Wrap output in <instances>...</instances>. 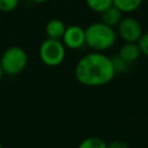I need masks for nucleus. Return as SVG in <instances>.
Instances as JSON below:
<instances>
[{
    "label": "nucleus",
    "mask_w": 148,
    "mask_h": 148,
    "mask_svg": "<svg viewBox=\"0 0 148 148\" xmlns=\"http://www.w3.org/2000/svg\"><path fill=\"white\" fill-rule=\"evenodd\" d=\"M118 56L124 61H126L128 65H131V64L135 62L140 58L141 51H140V47H139L138 43H128V42H125V44L119 49Z\"/></svg>",
    "instance_id": "obj_7"
},
{
    "label": "nucleus",
    "mask_w": 148,
    "mask_h": 148,
    "mask_svg": "<svg viewBox=\"0 0 148 148\" xmlns=\"http://www.w3.org/2000/svg\"><path fill=\"white\" fill-rule=\"evenodd\" d=\"M106 148H130V147L123 140H113V141L106 143Z\"/></svg>",
    "instance_id": "obj_16"
},
{
    "label": "nucleus",
    "mask_w": 148,
    "mask_h": 148,
    "mask_svg": "<svg viewBox=\"0 0 148 148\" xmlns=\"http://www.w3.org/2000/svg\"><path fill=\"white\" fill-rule=\"evenodd\" d=\"M136 43L140 47L141 54H145L146 57H148V31L143 32Z\"/></svg>",
    "instance_id": "obj_15"
},
{
    "label": "nucleus",
    "mask_w": 148,
    "mask_h": 148,
    "mask_svg": "<svg viewBox=\"0 0 148 148\" xmlns=\"http://www.w3.org/2000/svg\"><path fill=\"white\" fill-rule=\"evenodd\" d=\"M65 24L59 18H52L50 20L46 25H45V34L47 38H52V39H60L64 36L65 32Z\"/></svg>",
    "instance_id": "obj_9"
},
{
    "label": "nucleus",
    "mask_w": 148,
    "mask_h": 148,
    "mask_svg": "<svg viewBox=\"0 0 148 148\" xmlns=\"http://www.w3.org/2000/svg\"><path fill=\"white\" fill-rule=\"evenodd\" d=\"M112 2L123 13H132L140 8L143 0H112Z\"/></svg>",
    "instance_id": "obj_10"
},
{
    "label": "nucleus",
    "mask_w": 148,
    "mask_h": 148,
    "mask_svg": "<svg viewBox=\"0 0 148 148\" xmlns=\"http://www.w3.org/2000/svg\"><path fill=\"white\" fill-rule=\"evenodd\" d=\"M86 3L89 9L99 14L104 12L106 8H109L111 5H113L112 0H86Z\"/></svg>",
    "instance_id": "obj_11"
},
{
    "label": "nucleus",
    "mask_w": 148,
    "mask_h": 148,
    "mask_svg": "<svg viewBox=\"0 0 148 148\" xmlns=\"http://www.w3.org/2000/svg\"><path fill=\"white\" fill-rule=\"evenodd\" d=\"M101 18H102L101 22H103L104 24L111 28H114L123 18V12L119 10L114 5H111L109 8H106L104 12L101 13Z\"/></svg>",
    "instance_id": "obj_8"
},
{
    "label": "nucleus",
    "mask_w": 148,
    "mask_h": 148,
    "mask_svg": "<svg viewBox=\"0 0 148 148\" xmlns=\"http://www.w3.org/2000/svg\"><path fill=\"white\" fill-rule=\"evenodd\" d=\"M117 31L123 40L128 43H136L143 34L141 23L133 16H125L117 25Z\"/></svg>",
    "instance_id": "obj_5"
},
{
    "label": "nucleus",
    "mask_w": 148,
    "mask_h": 148,
    "mask_svg": "<svg viewBox=\"0 0 148 148\" xmlns=\"http://www.w3.org/2000/svg\"><path fill=\"white\" fill-rule=\"evenodd\" d=\"M75 79L87 87H102L111 82L116 75L112 60L103 52H90L83 56L74 69Z\"/></svg>",
    "instance_id": "obj_1"
},
{
    "label": "nucleus",
    "mask_w": 148,
    "mask_h": 148,
    "mask_svg": "<svg viewBox=\"0 0 148 148\" xmlns=\"http://www.w3.org/2000/svg\"><path fill=\"white\" fill-rule=\"evenodd\" d=\"M64 45L72 50L81 49L86 44L84 29L79 25H69L65 29L64 36L61 38Z\"/></svg>",
    "instance_id": "obj_6"
},
{
    "label": "nucleus",
    "mask_w": 148,
    "mask_h": 148,
    "mask_svg": "<svg viewBox=\"0 0 148 148\" xmlns=\"http://www.w3.org/2000/svg\"><path fill=\"white\" fill-rule=\"evenodd\" d=\"M66 56V46L60 39L46 38L39 46V58L43 64L50 67L59 66Z\"/></svg>",
    "instance_id": "obj_4"
},
{
    "label": "nucleus",
    "mask_w": 148,
    "mask_h": 148,
    "mask_svg": "<svg viewBox=\"0 0 148 148\" xmlns=\"http://www.w3.org/2000/svg\"><path fill=\"white\" fill-rule=\"evenodd\" d=\"M111 60H112V65H113V68H114L116 74H117V73H124V72H126V71L128 69V67H130V65H128L126 61H124L118 54L114 56L113 58H111Z\"/></svg>",
    "instance_id": "obj_13"
},
{
    "label": "nucleus",
    "mask_w": 148,
    "mask_h": 148,
    "mask_svg": "<svg viewBox=\"0 0 148 148\" xmlns=\"http://www.w3.org/2000/svg\"><path fill=\"white\" fill-rule=\"evenodd\" d=\"M28 64V54L20 46L8 47L0 58V66L3 74L7 75H17L24 71Z\"/></svg>",
    "instance_id": "obj_3"
},
{
    "label": "nucleus",
    "mask_w": 148,
    "mask_h": 148,
    "mask_svg": "<svg viewBox=\"0 0 148 148\" xmlns=\"http://www.w3.org/2000/svg\"><path fill=\"white\" fill-rule=\"evenodd\" d=\"M86 45L96 52H103L112 47L116 43L117 34L114 28H111L103 22H94L84 29Z\"/></svg>",
    "instance_id": "obj_2"
},
{
    "label": "nucleus",
    "mask_w": 148,
    "mask_h": 148,
    "mask_svg": "<svg viewBox=\"0 0 148 148\" xmlns=\"http://www.w3.org/2000/svg\"><path fill=\"white\" fill-rule=\"evenodd\" d=\"M29 1H31L32 3H43V2H46L47 0H29Z\"/></svg>",
    "instance_id": "obj_17"
},
{
    "label": "nucleus",
    "mask_w": 148,
    "mask_h": 148,
    "mask_svg": "<svg viewBox=\"0 0 148 148\" xmlns=\"http://www.w3.org/2000/svg\"><path fill=\"white\" fill-rule=\"evenodd\" d=\"M0 148H3V147H2V145H1V143H0Z\"/></svg>",
    "instance_id": "obj_19"
},
{
    "label": "nucleus",
    "mask_w": 148,
    "mask_h": 148,
    "mask_svg": "<svg viewBox=\"0 0 148 148\" xmlns=\"http://www.w3.org/2000/svg\"><path fill=\"white\" fill-rule=\"evenodd\" d=\"M2 76H3V72H2V68H1V66H0V81H1Z\"/></svg>",
    "instance_id": "obj_18"
},
{
    "label": "nucleus",
    "mask_w": 148,
    "mask_h": 148,
    "mask_svg": "<svg viewBox=\"0 0 148 148\" xmlns=\"http://www.w3.org/2000/svg\"><path fill=\"white\" fill-rule=\"evenodd\" d=\"M20 0H0V12H12L17 8Z\"/></svg>",
    "instance_id": "obj_14"
},
{
    "label": "nucleus",
    "mask_w": 148,
    "mask_h": 148,
    "mask_svg": "<svg viewBox=\"0 0 148 148\" xmlns=\"http://www.w3.org/2000/svg\"><path fill=\"white\" fill-rule=\"evenodd\" d=\"M77 148H106V143L97 136H89L83 139Z\"/></svg>",
    "instance_id": "obj_12"
}]
</instances>
